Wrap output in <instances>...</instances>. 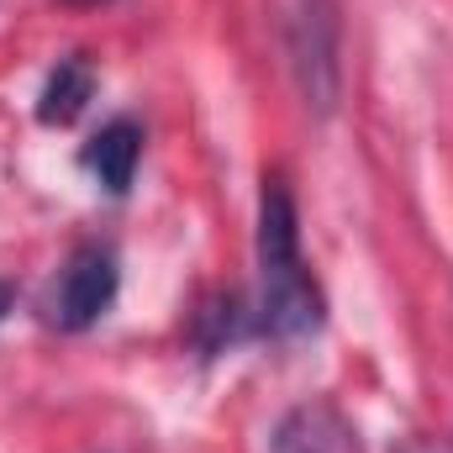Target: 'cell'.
<instances>
[{"instance_id": "cell-1", "label": "cell", "mask_w": 453, "mask_h": 453, "mask_svg": "<svg viewBox=\"0 0 453 453\" xmlns=\"http://www.w3.org/2000/svg\"><path fill=\"white\" fill-rule=\"evenodd\" d=\"M258 322L274 338H306L322 327V290L311 285L301 264V232H296V201L280 180H264L258 196Z\"/></svg>"}, {"instance_id": "cell-2", "label": "cell", "mask_w": 453, "mask_h": 453, "mask_svg": "<svg viewBox=\"0 0 453 453\" xmlns=\"http://www.w3.org/2000/svg\"><path fill=\"white\" fill-rule=\"evenodd\" d=\"M274 27L301 101L317 116L338 111L342 58H338V0H274Z\"/></svg>"}, {"instance_id": "cell-3", "label": "cell", "mask_w": 453, "mask_h": 453, "mask_svg": "<svg viewBox=\"0 0 453 453\" xmlns=\"http://www.w3.org/2000/svg\"><path fill=\"white\" fill-rule=\"evenodd\" d=\"M116 301V253L111 248H80L58 280L53 296V317L69 333H85L90 322H101V311Z\"/></svg>"}, {"instance_id": "cell-4", "label": "cell", "mask_w": 453, "mask_h": 453, "mask_svg": "<svg viewBox=\"0 0 453 453\" xmlns=\"http://www.w3.org/2000/svg\"><path fill=\"white\" fill-rule=\"evenodd\" d=\"M269 449L274 453H364L358 438H353V427H348V417H342L338 406H327V401L290 406L280 417Z\"/></svg>"}, {"instance_id": "cell-5", "label": "cell", "mask_w": 453, "mask_h": 453, "mask_svg": "<svg viewBox=\"0 0 453 453\" xmlns=\"http://www.w3.org/2000/svg\"><path fill=\"white\" fill-rule=\"evenodd\" d=\"M137 158H142V127L127 121V116L111 121V127H101V132L90 137V148H85V169H90L111 196H121V190L132 185Z\"/></svg>"}, {"instance_id": "cell-6", "label": "cell", "mask_w": 453, "mask_h": 453, "mask_svg": "<svg viewBox=\"0 0 453 453\" xmlns=\"http://www.w3.org/2000/svg\"><path fill=\"white\" fill-rule=\"evenodd\" d=\"M90 96H96V69H90L85 58H64V64L48 74V85H42L37 121H42V127H69L74 116L90 106Z\"/></svg>"}, {"instance_id": "cell-7", "label": "cell", "mask_w": 453, "mask_h": 453, "mask_svg": "<svg viewBox=\"0 0 453 453\" xmlns=\"http://www.w3.org/2000/svg\"><path fill=\"white\" fill-rule=\"evenodd\" d=\"M11 306H16V285H5V280H0V317H5Z\"/></svg>"}, {"instance_id": "cell-8", "label": "cell", "mask_w": 453, "mask_h": 453, "mask_svg": "<svg viewBox=\"0 0 453 453\" xmlns=\"http://www.w3.org/2000/svg\"><path fill=\"white\" fill-rule=\"evenodd\" d=\"M85 5H96V0H85Z\"/></svg>"}]
</instances>
